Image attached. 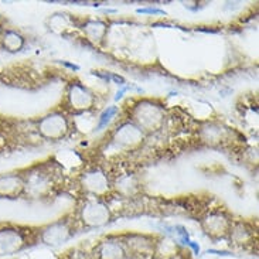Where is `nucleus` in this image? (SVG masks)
<instances>
[{
  "label": "nucleus",
  "instance_id": "obj_9",
  "mask_svg": "<svg viewBox=\"0 0 259 259\" xmlns=\"http://www.w3.org/2000/svg\"><path fill=\"white\" fill-rule=\"evenodd\" d=\"M82 184H84V189L95 197L104 196L109 190L108 176L102 170H92V171L85 173Z\"/></svg>",
  "mask_w": 259,
  "mask_h": 259
},
{
  "label": "nucleus",
  "instance_id": "obj_12",
  "mask_svg": "<svg viewBox=\"0 0 259 259\" xmlns=\"http://www.w3.org/2000/svg\"><path fill=\"white\" fill-rule=\"evenodd\" d=\"M24 44V40L20 34L14 33V31H7L5 37H3V47L7 50V51H19V50L23 47Z\"/></svg>",
  "mask_w": 259,
  "mask_h": 259
},
{
  "label": "nucleus",
  "instance_id": "obj_10",
  "mask_svg": "<svg viewBox=\"0 0 259 259\" xmlns=\"http://www.w3.org/2000/svg\"><path fill=\"white\" fill-rule=\"evenodd\" d=\"M143 140V132L142 129H139L135 125H123V126L118 129V132L115 133L113 142L120 147H135L139 145L140 142Z\"/></svg>",
  "mask_w": 259,
  "mask_h": 259
},
{
  "label": "nucleus",
  "instance_id": "obj_14",
  "mask_svg": "<svg viewBox=\"0 0 259 259\" xmlns=\"http://www.w3.org/2000/svg\"><path fill=\"white\" fill-rule=\"evenodd\" d=\"M166 259H190L189 255H186L184 252H177V253H173V255H170V256H167Z\"/></svg>",
  "mask_w": 259,
  "mask_h": 259
},
{
  "label": "nucleus",
  "instance_id": "obj_6",
  "mask_svg": "<svg viewBox=\"0 0 259 259\" xmlns=\"http://www.w3.org/2000/svg\"><path fill=\"white\" fill-rule=\"evenodd\" d=\"M67 102L74 112H84L94 108L95 95L79 82L71 84L67 91Z\"/></svg>",
  "mask_w": 259,
  "mask_h": 259
},
{
  "label": "nucleus",
  "instance_id": "obj_5",
  "mask_svg": "<svg viewBox=\"0 0 259 259\" xmlns=\"http://www.w3.org/2000/svg\"><path fill=\"white\" fill-rule=\"evenodd\" d=\"M135 120L139 123V129L145 131H157L164 123V112L163 109L150 104H140L135 111Z\"/></svg>",
  "mask_w": 259,
  "mask_h": 259
},
{
  "label": "nucleus",
  "instance_id": "obj_7",
  "mask_svg": "<svg viewBox=\"0 0 259 259\" xmlns=\"http://www.w3.org/2000/svg\"><path fill=\"white\" fill-rule=\"evenodd\" d=\"M201 225H203L204 232L212 239L225 238L228 237L232 221L225 217L223 212H212L204 218Z\"/></svg>",
  "mask_w": 259,
  "mask_h": 259
},
{
  "label": "nucleus",
  "instance_id": "obj_11",
  "mask_svg": "<svg viewBox=\"0 0 259 259\" xmlns=\"http://www.w3.org/2000/svg\"><path fill=\"white\" fill-rule=\"evenodd\" d=\"M228 237L231 239V244L237 246H246L252 244L255 234L253 231L244 223H232Z\"/></svg>",
  "mask_w": 259,
  "mask_h": 259
},
{
  "label": "nucleus",
  "instance_id": "obj_1",
  "mask_svg": "<svg viewBox=\"0 0 259 259\" xmlns=\"http://www.w3.org/2000/svg\"><path fill=\"white\" fill-rule=\"evenodd\" d=\"M38 244V227L0 223V258L24 252Z\"/></svg>",
  "mask_w": 259,
  "mask_h": 259
},
{
  "label": "nucleus",
  "instance_id": "obj_4",
  "mask_svg": "<svg viewBox=\"0 0 259 259\" xmlns=\"http://www.w3.org/2000/svg\"><path fill=\"white\" fill-rule=\"evenodd\" d=\"M38 132L42 138L50 140H60L67 136V133L70 132L68 126V120L61 113H51L44 116L38 122Z\"/></svg>",
  "mask_w": 259,
  "mask_h": 259
},
{
  "label": "nucleus",
  "instance_id": "obj_8",
  "mask_svg": "<svg viewBox=\"0 0 259 259\" xmlns=\"http://www.w3.org/2000/svg\"><path fill=\"white\" fill-rule=\"evenodd\" d=\"M24 196V177L20 173L0 175V198H19Z\"/></svg>",
  "mask_w": 259,
  "mask_h": 259
},
{
  "label": "nucleus",
  "instance_id": "obj_13",
  "mask_svg": "<svg viewBox=\"0 0 259 259\" xmlns=\"http://www.w3.org/2000/svg\"><path fill=\"white\" fill-rule=\"evenodd\" d=\"M118 112V109H116V106H109V108H106L104 112L101 113V116H99L98 119V125H97V131H102L104 127H106L109 123H111V120L113 119V116L116 115Z\"/></svg>",
  "mask_w": 259,
  "mask_h": 259
},
{
  "label": "nucleus",
  "instance_id": "obj_15",
  "mask_svg": "<svg viewBox=\"0 0 259 259\" xmlns=\"http://www.w3.org/2000/svg\"><path fill=\"white\" fill-rule=\"evenodd\" d=\"M139 13H156V14H163L161 10H157V9H139L138 10Z\"/></svg>",
  "mask_w": 259,
  "mask_h": 259
},
{
  "label": "nucleus",
  "instance_id": "obj_3",
  "mask_svg": "<svg viewBox=\"0 0 259 259\" xmlns=\"http://www.w3.org/2000/svg\"><path fill=\"white\" fill-rule=\"evenodd\" d=\"M78 228L82 227L87 230L104 227L111 221V210L105 203L99 200H90L82 204V207L78 210V215L75 218Z\"/></svg>",
  "mask_w": 259,
  "mask_h": 259
},
{
  "label": "nucleus",
  "instance_id": "obj_2",
  "mask_svg": "<svg viewBox=\"0 0 259 259\" xmlns=\"http://www.w3.org/2000/svg\"><path fill=\"white\" fill-rule=\"evenodd\" d=\"M77 230L75 218H60L51 224L38 227V241L47 246L63 245L77 234Z\"/></svg>",
  "mask_w": 259,
  "mask_h": 259
}]
</instances>
